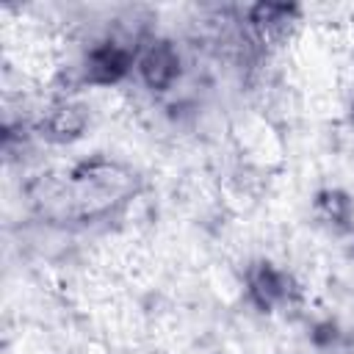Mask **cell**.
<instances>
[{"instance_id":"cell-1","label":"cell","mask_w":354,"mask_h":354,"mask_svg":"<svg viewBox=\"0 0 354 354\" xmlns=\"http://www.w3.org/2000/svg\"><path fill=\"white\" fill-rule=\"evenodd\" d=\"M138 191V174L124 163L94 158L83 160L66 174L41 183L36 202L41 213L61 221H91L124 205Z\"/></svg>"},{"instance_id":"cell-2","label":"cell","mask_w":354,"mask_h":354,"mask_svg":"<svg viewBox=\"0 0 354 354\" xmlns=\"http://www.w3.org/2000/svg\"><path fill=\"white\" fill-rule=\"evenodd\" d=\"M180 72V58L169 41H152L141 55V75L152 88H166Z\"/></svg>"},{"instance_id":"cell-3","label":"cell","mask_w":354,"mask_h":354,"mask_svg":"<svg viewBox=\"0 0 354 354\" xmlns=\"http://www.w3.org/2000/svg\"><path fill=\"white\" fill-rule=\"evenodd\" d=\"M127 66H130V50L119 47L116 41H108L88 55V77L97 83L119 80L127 72Z\"/></svg>"}]
</instances>
